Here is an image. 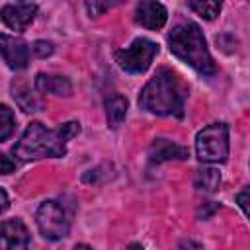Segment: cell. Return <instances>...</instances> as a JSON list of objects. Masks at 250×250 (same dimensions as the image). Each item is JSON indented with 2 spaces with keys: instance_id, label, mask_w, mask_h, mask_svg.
Returning a JSON list of instances; mask_svg holds the SVG:
<instances>
[{
  "instance_id": "7",
  "label": "cell",
  "mask_w": 250,
  "mask_h": 250,
  "mask_svg": "<svg viewBox=\"0 0 250 250\" xmlns=\"http://www.w3.org/2000/svg\"><path fill=\"white\" fill-rule=\"evenodd\" d=\"M0 55L12 70H21L29 62V47L23 39L0 33Z\"/></svg>"
},
{
  "instance_id": "17",
  "label": "cell",
  "mask_w": 250,
  "mask_h": 250,
  "mask_svg": "<svg viewBox=\"0 0 250 250\" xmlns=\"http://www.w3.org/2000/svg\"><path fill=\"white\" fill-rule=\"evenodd\" d=\"M14 125H16V121H14L12 109L8 105L0 104V143L6 141L14 133Z\"/></svg>"
},
{
  "instance_id": "1",
  "label": "cell",
  "mask_w": 250,
  "mask_h": 250,
  "mask_svg": "<svg viewBox=\"0 0 250 250\" xmlns=\"http://www.w3.org/2000/svg\"><path fill=\"white\" fill-rule=\"evenodd\" d=\"M78 133H80V125L76 121L62 123L57 129H47L43 123L33 121L27 125L21 139L14 145V156L21 162L64 156L66 143Z\"/></svg>"
},
{
  "instance_id": "8",
  "label": "cell",
  "mask_w": 250,
  "mask_h": 250,
  "mask_svg": "<svg viewBox=\"0 0 250 250\" xmlns=\"http://www.w3.org/2000/svg\"><path fill=\"white\" fill-rule=\"evenodd\" d=\"M37 14V6L29 4V2H12V4H4L0 10V18L2 21L14 29V31H25L27 25L33 21Z\"/></svg>"
},
{
  "instance_id": "23",
  "label": "cell",
  "mask_w": 250,
  "mask_h": 250,
  "mask_svg": "<svg viewBox=\"0 0 250 250\" xmlns=\"http://www.w3.org/2000/svg\"><path fill=\"white\" fill-rule=\"evenodd\" d=\"M74 250H92V248H90L88 244H76V246H74Z\"/></svg>"
},
{
  "instance_id": "22",
  "label": "cell",
  "mask_w": 250,
  "mask_h": 250,
  "mask_svg": "<svg viewBox=\"0 0 250 250\" xmlns=\"http://www.w3.org/2000/svg\"><path fill=\"white\" fill-rule=\"evenodd\" d=\"M10 207V199H8V193L0 188V213H4L6 209Z\"/></svg>"
},
{
  "instance_id": "3",
  "label": "cell",
  "mask_w": 250,
  "mask_h": 250,
  "mask_svg": "<svg viewBox=\"0 0 250 250\" xmlns=\"http://www.w3.org/2000/svg\"><path fill=\"white\" fill-rule=\"evenodd\" d=\"M168 45H170V51L178 59H182L186 64H189L197 72L207 74V76L215 72L213 57L207 49L203 31L197 23L186 21V23L176 25L168 35Z\"/></svg>"
},
{
  "instance_id": "19",
  "label": "cell",
  "mask_w": 250,
  "mask_h": 250,
  "mask_svg": "<svg viewBox=\"0 0 250 250\" xmlns=\"http://www.w3.org/2000/svg\"><path fill=\"white\" fill-rule=\"evenodd\" d=\"M109 6H111V4H107V2H86V10L90 12L92 18L104 14L105 10H109Z\"/></svg>"
},
{
  "instance_id": "5",
  "label": "cell",
  "mask_w": 250,
  "mask_h": 250,
  "mask_svg": "<svg viewBox=\"0 0 250 250\" xmlns=\"http://www.w3.org/2000/svg\"><path fill=\"white\" fill-rule=\"evenodd\" d=\"M156 55H158V45L150 39L139 37L129 47L117 51L115 59L123 70H127L131 74H141L150 66V62Z\"/></svg>"
},
{
  "instance_id": "20",
  "label": "cell",
  "mask_w": 250,
  "mask_h": 250,
  "mask_svg": "<svg viewBox=\"0 0 250 250\" xmlns=\"http://www.w3.org/2000/svg\"><path fill=\"white\" fill-rule=\"evenodd\" d=\"M14 170H16V162L8 154L0 152V174H12Z\"/></svg>"
},
{
  "instance_id": "24",
  "label": "cell",
  "mask_w": 250,
  "mask_h": 250,
  "mask_svg": "<svg viewBox=\"0 0 250 250\" xmlns=\"http://www.w3.org/2000/svg\"><path fill=\"white\" fill-rule=\"evenodd\" d=\"M129 250H143V246H141V244H131Z\"/></svg>"
},
{
  "instance_id": "13",
  "label": "cell",
  "mask_w": 250,
  "mask_h": 250,
  "mask_svg": "<svg viewBox=\"0 0 250 250\" xmlns=\"http://www.w3.org/2000/svg\"><path fill=\"white\" fill-rule=\"evenodd\" d=\"M12 96L23 111H39L43 107V102L39 100V96L33 94L31 88L23 80H18L12 84Z\"/></svg>"
},
{
  "instance_id": "2",
  "label": "cell",
  "mask_w": 250,
  "mask_h": 250,
  "mask_svg": "<svg viewBox=\"0 0 250 250\" xmlns=\"http://www.w3.org/2000/svg\"><path fill=\"white\" fill-rule=\"evenodd\" d=\"M186 98H188L186 82L170 68H160L141 90L139 105L154 115L182 117Z\"/></svg>"
},
{
  "instance_id": "4",
  "label": "cell",
  "mask_w": 250,
  "mask_h": 250,
  "mask_svg": "<svg viewBox=\"0 0 250 250\" xmlns=\"http://www.w3.org/2000/svg\"><path fill=\"white\" fill-rule=\"evenodd\" d=\"M195 152L203 162H225L229 156V127L227 123H211L195 137Z\"/></svg>"
},
{
  "instance_id": "16",
  "label": "cell",
  "mask_w": 250,
  "mask_h": 250,
  "mask_svg": "<svg viewBox=\"0 0 250 250\" xmlns=\"http://www.w3.org/2000/svg\"><path fill=\"white\" fill-rule=\"evenodd\" d=\"M188 6L197 14V16H201V18H205V20H215L217 16H219V12H221V2H211V0H203V2H188Z\"/></svg>"
},
{
  "instance_id": "15",
  "label": "cell",
  "mask_w": 250,
  "mask_h": 250,
  "mask_svg": "<svg viewBox=\"0 0 250 250\" xmlns=\"http://www.w3.org/2000/svg\"><path fill=\"white\" fill-rule=\"evenodd\" d=\"M195 189L201 193H213L221 186V174L215 168H201L195 174Z\"/></svg>"
},
{
  "instance_id": "18",
  "label": "cell",
  "mask_w": 250,
  "mask_h": 250,
  "mask_svg": "<svg viewBox=\"0 0 250 250\" xmlns=\"http://www.w3.org/2000/svg\"><path fill=\"white\" fill-rule=\"evenodd\" d=\"M31 51H33L37 57L45 59V57H49V55L53 53V45H51L49 41H35L33 47H31Z\"/></svg>"
},
{
  "instance_id": "21",
  "label": "cell",
  "mask_w": 250,
  "mask_h": 250,
  "mask_svg": "<svg viewBox=\"0 0 250 250\" xmlns=\"http://www.w3.org/2000/svg\"><path fill=\"white\" fill-rule=\"evenodd\" d=\"M236 201H238L240 209L244 211V215H248V189H242V191L236 195Z\"/></svg>"
},
{
  "instance_id": "6",
  "label": "cell",
  "mask_w": 250,
  "mask_h": 250,
  "mask_svg": "<svg viewBox=\"0 0 250 250\" xmlns=\"http://www.w3.org/2000/svg\"><path fill=\"white\" fill-rule=\"evenodd\" d=\"M37 227L47 240H61L68 234V219L57 201H45L37 209Z\"/></svg>"
},
{
  "instance_id": "10",
  "label": "cell",
  "mask_w": 250,
  "mask_h": 250,
  "mask_svg": "<svg viewBox=\"0 0 250 250\" xmlns=\"http://www.w3.org/2000/svg\"><path fill=\"white\" fill-rule=\"evenodd\" d=\"M166 18L168 12L160 2H139L135 8V21L146 29H160Z\"/></svg>"
},
{
  "instance_id": "11",
  "label": "cell",
  "mask_w": 250,
  "mask_h": 250,
  "mask_svg": "<svg viewBox=\"0 0 250 250\" xmlns=\"http://www.w3.org/2000/svg\"><path fill=\"white\" fill-rule=\"evenodd\" d=\"M189 156V150L174 141L168 139H154L150 148H148V158L150 162H170V160H186Z\"/></svg>"
},
{
  "instance_id": "9",
  "label": "cell",
  "mask_w": 250,
  "mask_h": 250,
  "mask_svg": "<svg viewBox=\"0 0 250 250\" xmlns=\"http://www.w3.org/2000/svg\"><path fill=\"white\" fill-rule=\"evenodd\" d=\"M29 232L20 219L0 223V250H27Z\"/></svg>"
},
{
  "instance_id": "14",
  "label": "cell",
  "mask_w": 250,
  "mask_h": 250,
  "mask_svg": "<svg viewBox=\"0 0 250 250\" xmlns=\"http://www.w3.org/2000/svg\"><path fill=\"white\" fill-rule=\"evenodd\" d=\"M127 115V100L121 94H111L105 98V117L109 127H119Z\"/></svg>"
},
{
  "instance_id": "12",
  "label": "cell",
  "mask_w": 250,
  "mask_h": 250,
  "mask_svg": "<svg viewBox=\"0 0 250 250\" xmlns=\"http://www.w3.org/2000/svg\"><path fill=\"white\" fill-rule=\"evenodd\" d=\"M35 90L39 94H55V96H70L72 86L66 76L59 74H45L39 72L35 76Z\"/></svg>"
}]
</instances>
